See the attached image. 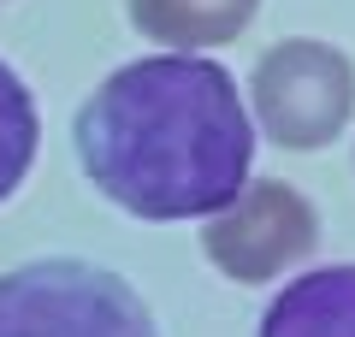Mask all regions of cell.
<instances>
[{
    "mask_svg": "<svg viewBox=\"0 0 355 337\" xmlns=\"http://www.w3.org/2000/svg\"><path fill=\"white\" fill-rule=\"evenodd\" d=\"M71 137L89 184L137 219H207L249 184L254 160L237 83L202 53L119 65Z\"/></svg>",
    "mask_w": 355,
    "mask_h": 337,
    "instance_id": "cell-1",
    "label": "cell"
},
{
    "mask_svg": "<svg viewBox=\"0 0 355 337\" xmlns=\"http://www.w3.org/2000/svg\"><path fill=\"white\" fill-rule=\"evenodd\" d=\"M0 337H154V320L107 266L24 261L0 273Z\"/></svg>",
    "mask_w": 355,
    "mask_h": 337,
    "instance_id": "cell-2",
    "label": "cell"
},
{
    "mask_svg": "<svg viewBox=\"0 0 355 337\" xmlns=\"http://www.w3.org/2000/svg\"><path fill=\"white\" fill-rule=\"evenodd\" d=\"M254 119L284 148H326L355 112V65L326 42H279L249 77Z\"/></svg>",
    "mask_w": 355,
    "mask_h": 337,
    "instance_id": "cell-3",
    "label": "cell"
},
{
    "mask_svg": "<svg viewBox=\"0 0 355 337\" xmlns=\"http://www.w3.org/2000/svg\"><path fill=\"white\" fill-rule=\"evenodd\" d=\"M320 243V219L302 189L291 184H243L219 213H207L202 249L237 284H266L308 261Z\"/></svg>",
    "mask_w": 355,
    "mask_h": 337,
    "instance_id": "cell-4",
    "label": "cell"
},
{
    "mask_svg": "<svg viewBox=\"0 0 355 337\" xmlns=\"http://www.w3.org/2000/svg\"><path fill=\"white\" fill-rule=\"evenodd\" d=\"M261 337H355V266L302 273L266 302Z\"/></svg>",
    "mask_w": 355,
    "mask_h": 337,
    "instance_id": "cell-5",
    "label": "cell"
},
{
    "mask_svg": "<svg viewBox=\"0 0 355 337\" xmlns=\"http://www.w3.org/2000/svg\"><path fill=\"white\" fill-rule=\"evenodd\" d=\"M254 6H261V0H130V18H137L142 36L196 53V48L237 42L243 30H249Z\"/></svg>",
    "mask_w": 355,
    "mask_h": 337,
    "instance_id": "cell-6",
    "label": "cell"
},
{
    "mask_svg": "<svg viewBox=\"0 0 355 337\" xmlns=\"http://www.w3.org/2000/svg\"><path fill=\"white\" fill-rule=\"evenodd\" d=\"M30 160H36V107L18 71L0 60V201L24 184Z\"/></svg>",
    "mask_w": 355,
    "mask_h": 337,
    "instance_id": "cell-7",
    "label": "cell"
}]
</instances>
